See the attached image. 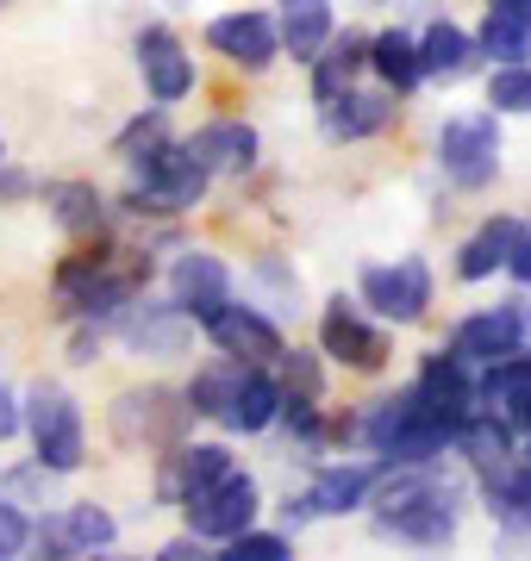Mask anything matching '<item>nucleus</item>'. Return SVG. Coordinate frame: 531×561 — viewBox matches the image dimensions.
Returning <instances> with one entry per match:
<instances>
[{"label": "nucleus", "instance_id": "41", "mask_svg": "<svg viewBox=\"0 0 531 561\" xmlns=\"http://www.w3.org/2000/svg\"><path fill=\"white\" fill-rule=\"evenodd\" d=\"M157 556L163 561H194V556H206V537H194V530H188V537H169Z\"/></svg>", "mask_w": 531, "mask_h": 561}, {"label": "nucleus", "instance_id": "6", "mask_svg": "<svg viewBox=\"0 0 531 561\" xmlns=\"http://www.w3.org/2000/svg\"><path fill=\"white\" fill-rule=\"evenodd\" d=\"M106 424H113V437L125 449H169V443L188 437L194 405L176 387H125L120 400H113V412H106Z\"/></svg>", "mask_w": 531, "mask_h": 561}, {"label": "nucleus", "instance_id": "47", "mask_svg": "<svg viewBox=\"0 0 531 561\" xmlns=\"http://www.w3.org/2000/svg\"><path fill=\"white\" fill-rule=\"evenodd\" d=\"M0 7H13V0H0Z\"/></svg>", "mask_w": 531, "mask_h": 561}, {"label": "nucleus", "instance_id": "23", "mask_svg": "<svg viewBox=\"0 0 531 561\" xmlns=\"http://www.w3.org/2000/svg\"><path fill=\"white\" fill-rule=\"evenodd\" d=\"M444 350L475 375V368H488V362L512 356V350H519V337H512V319L494 306V312H470V319H456V331H450Z\"/></svg>", "mask_w": 531, "mask_h": 561}, {"label": "nucleus", "instance_id": "40", "mask_svg": "<svg viewBox=\"0 0 531 561\" xmlns=\"http://www.w3.org/2000/svg\"><path fill=\"white\" fill-rule=\"evenodd\" d=\"M500 312L512 319V337H519V350H531V300H526V294H512V300H500Z\"/></svg>", "mask_w": 531, "mask_h": 561}, {"label": "nucleus", "instance_id": "44", "mask_svg": "<svg viewBox=\"0 0 531 561\" xmlns=\"http://www.w3.org/2000/svg\"><path fill=\"white\" fill-rule=\"evenodd\" d=\"M282 518L294 524V530H301V524H313V505H307V493H301V500H294V493H287V505H282Z\"/></svg>", "mask_w": 531, "mask_h": 561}, {"label": "nucleus", "instance_id": "13", "mask_svg": "<svg viewBox=\"0 0 531 561\" xmlns=\"http://www.w3.org/2000/svg\"><path fill=\"white\" fill-rule=\"evenodd\" d=\"M206 44H213V57H225L231 69H245V76H263L269 62L282 57V38H275V20L257 13V7H238V13H219V20L206 25Z\"/></svg>", "mask_w": 531, "mask_h": 561}, {"label": "nucleus", "instance_id": "7", "mask_svg": "<svg viewBox=\"0 0 531 561\" xmlns=\"http://www.w3.org/2000/svg\"><path fill=\"white\" fill-rule=\"evenodd\" d=\"M319 356L344 362L350 375H382L388 356H394V343L363 306L338 294V300H326V312H319Z\"/></svg>", "mask_w": 531, "mask_h": 561}, {"label": "nucleus", "instance_id": "37", "mask_svg": "<svg viewBox=\"0 0 531 561\" xmlns=\"http://www.w3.org/2000/svg\"><path fill=\"white\" fill-rule=\"evenodd\" d=\"M25 542H32V518L20 512V500H0V561L25 556Z\"/></svg>", "mask_w": 531, "mask_h": 561}, {"label": "nucleus", "instance_id": "12", "mask_svg": "<svg viewBox=\"0 0 531 561\" xmlns=\"http://www.w3.org/2000/svg\"><path fill=\"white\" fill-rule=\"evenodd\" d=\"M132 57H138V76L157 106H176L194 94V57L182 50V38L169 25H144L138 38H132Z\"/></svg>", "mask_w": 531, "mask_h": 561}, {"label": "nucleus", "instance_id": "30", "mask_svg": "<svg viewBox=\"0 0 531 561\" xmlns=\"http://www.w3.org/2000/svg\"><path fill=\"white\" fill-rule=\"evenodd\" d=\"M526 400H531V350H512V356H500V362L482 368V381H475V405L519 419V405H526Z\"/></svg>", "mask_w": 531, "mask_h": 561}, {"label": "nucleus", "instance_id": "43", "mask_svg": "<svg viewBox=\"0 0 531 561\" xmlns=\"http://www.w3.org/2000/svg\"><path fill=\"white\" fill-rule=\"evenodd\" d=\"M507 275L519 280V287H531V231H526V238H519V250H512V256H507Z\"/></svg>", "mask_w": 531, "mask_h": 561}, {"label": "nucleus", "instance_id": "35", "mask_svg": "<svg viewBox=\"0 0 531 561\" xmlns=\"http://www.w3.org/2000/svg\"><path fill=\"white\" fill-rule=\"evenodd\" d=\"M294 549H287L282 530H238V537H225V561H287Z\"/></svg>", "mask_w": 531, "mask_h": 561}, {"label": "nucleus", "instance_id": "28", "mask_svg": "<svg viewBox=\"0 0 531 561\" xmlns=\"http://www.w3.org/2000/svg\"><path fill=\"white\" fill-rule=\"evenodd\" d=\"M369 69L382 76V88H394V94L407 101L413 88L426 81V69H419V38H413V32H400V25L375 32V38H369Z\"/></svg>", "mask_w": 531, "mask_h": 561}, {"label": "nucleus", "instance_id": "26", "mask_svg": "<svg viewBox=\"0 0 531 561\" xmlns=\"http://www.w3.org/2000/svg\"><path fill=\"white\" fill-rule=\"evenodd\" d=\"M519 238H526V225L512 219V213L488 219L463 250H456V280H494L500 268H507V256L519 250Z\"/></svg>", "mask_w": 531, "mask_h": 561}, {"label": "nucleus", "instance_id": "38", "mask_svg": "<svg viewBox=\"0 0 531 561\" xmlns=\"http://www.w3.org/2000/svg\"><path fill=\"white\" fill-rule=\"evenodd\" d=\"M101 324H88V319H69V362L76 368H88V362H101Z\"/></svg>", "mask_w": 531, "mask_h": 561}, {"label": "nucleus", "instance_id": "5", "mask_svg": "<svg viewBox=\"0 0 531 561\" xmlns=\"http://www.w3.org/2000/svg\"><path fill=\"white\" fill-rule=\"evenodd\" d=\"M500 113H456V119L438 125V169H444L450 187H463V194H482L494 187L500 175Z\"/></svg>", "mask_w": 531, "mask_h": 561}, {"label": "nucleus", "instance_id": "15", "mask_svg": "<svg viewBox=\"0 0 531 561\" xmlns=\"http://www.w3.org/2000/svg\"><path fill=\"white\" fill-rule=\"evenodd\" d=\"M169 300L182 306L194 324H206L231 300V268H225V256H213V250H182V256L169 262Z\"/></svg>", "mask_w": 531, "mask_h": 561}, {"label": "nucleus", "instance_id": "10", "mask_svg": "<svg viewBox=\"0 0 531 561\" xmlns=\"http://www.w3.org/2000/svg\"><path fill=\"white\" fill-rule=\"evenodd\" d=\"M182 512H188V530H194V537L225 542V537H238V530L257 524V512H263V486H257V474L231 468L225 481H213L201 500H188Z\"/></svg>", "mask_w": 531, "mask_h": 561}, {"label": "nucleus", "instance_id": "2", "mask_svg": "<svg viewBox=\"0 0 531 561\" xmlns=\"http://www.w3.org/2000/svg\"><path fill=\"white\" fill-rule=\"evenodd\" d=\"M157 275V262L144 250H125L120 238H88L76 256L57 262L50 275V300H57L63 319H88V324H113L125 306L138 300L144 287Z\"/></svg>", "mask_w": 531, "mask_h": 561}, {"label": "nucleus", "instance_id": "19", "mask_svg": "<svg viewBox=\"0 0 531 561\" xmlns=\"http://www.w3.org/2000/svg\"><path fill=\"white\" fill-rule=\"evenodd\" d=\"M450 449H456V456H463L475 474H482V468H500V461L519 456V431H512L507 412L470 405V412H463V424H456V437H450Z\"/></svg>", "mask_w": 531, "mask_h": 561}, {"label": "nucleus", "instance_id": "33", "mask_svg": "<svg viewBox=\"0 0 531 561\" xmlns=\"http://www.w3.org/2000/svg\"><path fill=\"white\" fill-rule=\"evenodd\" d=\"M250 280H257V287L269 294L263 312H269V306H275V312H301V275H294V268H287L282 256H257Z\"/></svg>", "mask_w": 531, "mask_h": 561}, {"label": "nucleus", "instance_id": "1", "mask_svg": "<svg viewBox=\"0 0 531 561\" xmlns=\"http://www.w3.org/2000/svg\"><path fill=\"white\" fill-rule=\"evenodd\" d=\"M369 505H375V537H394L407 549H444L463 530L470 493H463V481H450L438 461H400V468L375 474Z\"/></svg>", "mask_w": 531, "mask_h": 561}, {"label": "nucleus", "instance_id": "17", "mask_svg": "<svg viewBox=\"0 0 531 561\" xmlns=\"http://www.w3.org/2000/svg\"><path fill=\"white\" fill-rule=\"evenodd\" d=\"M38 194H44V206H50L57 231H69V238H101L106 225H113V201H106L94 181H82V175L44 181Z\"/></svg>", "mask_w": 531, "mask_h": 561}, {"label": "nucleus", "instance_id": "24", "mask_svg": "<svg viewBox=\"0 0 531 561\" xmlns=\"http://www.w3.org/2000/svg\"><path fill=\"white\" fill-rule=\"evenodd\" d=\"M475 50L494 62H531V0H488Z\"/></svg>", "mask_w": 531, "mask_h": 561}, {"label": "nucleus", "instance_id": "21", "mask_svg": "<svg viewBox=\"0 0 531 561\" xmlns=\"http://www.w3.org/2000/svg\"><path fill=\"white\" fill-rule=\"evenodd\" d=\"M282 412V381L269 375V362H245V375H238V393L225 405V431H238V437H263L269 424Z\"/></svg>", "mask_w": 531, "mask_h": 561}, {"label": "nucleus", "instance_id": "34", "mask_svg": "<svg viewBox=\"0 0 531 561\" xmlns=\"http://www.w3.org/2000/svg\"><path fill=\"white\" fill-rule=\"evenodd\" d=\"M282 393H307V400H326V368H319V350H282Z\"/></svg>", "mask_w": 531, "mask_h": 561}, {"label": "nucleus", "instance_id": "29", "mask_svg": "<svg viewBox=\"0 0 531 561\" xmlns=\"http://www.w3.org/2000/svg\"><path fill=\"white\" fill-rule=\"evenodd\" d=\"M57 537H63V556H106L120 542V518L94 500H76L57 512Z\"/></svg>", "mask_w": 531, "mask_h": 561}, {"label": "nucleus", "instance_id": "36", "mask_svg": "<svg viewBox=\"0 0 531 561\" xmlns=\"http://www.w3.org/2000/svg\"><path fill=\"white\" fill-rule=\"evenodd\" d=\"M163 131H169V106H150V113H138V119H132V125L120 131V138H113V157L125 162L132 150H144V144L163 138Z\"/></svg>", "mask_w": 531, "mask_h": 561}, {"label": "nucleus", "instance_id": "14", "mask_svg": "<svg viewBox=\"0 0 531 561\" xmlns=\"http://www.w3.org/2000/svg\"><path fill=\"white\" fill-rule=\"evenodd\" d=\"M394 119H400V94H394V88H344L338 101L319 106V131H326V144L382 138Z\"/></svg>", "mask_w": 531, "mask_h": 561}, {"label": "nucleus", "instance_id": "16", "mask_svg": "<svg viewBox=\"0 0 531 561\" xmlns=\"http://www.w3.org/2000/svg\"><path fill=\"white\" fill-rule=\"evenodd\" d=\"M188 150L201 157L206 175H250L257 157H263V138H257V125H245V119H206L201 131L188 138Z\"/></svg>", "mask_w": 531, "mask_h": 561}, {"label": "nucleus", "instance_id": "31", "mask_svg": "<svg viewBox=\"0 0 531 561\" xmlns=\"http://www.w3.org/2000/svg\"><path fill=\"white\" fill-rule=\"evenodd\" d=\"M238 375H245V362H238V356H225V362H213V368H201V375L182 387L188 405H194V419H213V424H219L225 405H231V393H238Z\"/></svg>", "mask_w": 531, "mask_h": 561}, {"label": "nucleus", "instance_id": "9", "mask_svg": "<svg viewBox=\"0 0 531 561\" xmlns=\"http://www.w3.org/2000/svg\"><path fill=\"white\" fill-rule=\"evenodd\" d=\"M113 331H120V343L144 362H176V356H188V343H194V319H188L176 300H150V287L113 319Z\"/></svg>", "mask_w": 531, "mask_h": 561}, {"label": "nucleus", "instance_id": "42", "mask_svg": "<svg viewBox=\"0 0 531 561\" xmlns=\"http://www.w3.org/2000/svg\"><path fill=\"white\" fill-rule=\"evenodd\" d=\"M13 431H20V393H13V387H0V443L13 437Z\"/></svg>", "mask_w": 531, "mask_h": 561}, {"label": "nucleus", "instance_id": "4", "mask_svg": "<svg viewBox=\"0 0 531 561\" xmlns=\"http://www.w3.org/2000/svg\"><path fill=\"white\" fill-rule=\"evenodd\" d=\"M20 424L32 431V456L44 474H76L88 461V431H82V405L76 393L57 381H32L20 400Z\"/></svg>", "mask_w": 531, "mask_h": 561}, {"label": "nucleus", "instance_id": "39", "mask_svg": "<svg viewBox=\"0 0 531 561\" xmlns=\"http://www.w3.org/2000/svg\"><path fill=\"white\" fill-rule=\"evenodd\" d=\"M32 194H38V181L25 175L20 162L0 157V206H20V201H32Z\"/></svg>", "mask_w": 531, "mask_h": 561}, {"label": "nucleus", "instance_id": "11", "mask_svg": "<svg viewBox=\"0 0 531 561\" xmlns=\"http://www.w3.org/2000/svg\"><path fill=\"white\" fill-rule=\"evenodd\" d=\"M206 337L219 343V356H238V362H275L287 350L282 324H275V312H263V306H245L238 294L213 312V319L201 324Z\"/></svg>", "mask_w": 531, "mask_h": 561}, {"label": "nucleus", "instance_id": "18", "mask_svg": "<svg viewBox=\"0 0 531 561\" xmlns=\"http://www.w3.org/2000/svg\"><path fill=\"white\" fill-rule=\"evenodd\" d=\"M375 474H382V461H331V468H319L313 486H307L313 518H344V512H363L369 493H375Z\"/></svg>", "mask_w": 531, "mask_h": 561}, {"label": "nucleus", "instance_id": "8", "mask_svg": "<svg viewBox=\"0 0 531 561\" xmlns=\"http://www.w3.org/2000/svg\"><path fill=\"white\" fill-rule=\"evenodd\" d=\"M357 300H363V312H375V319H388V324H419L431 312V268H426V256H400V262H375V268H363Z\"/></svg>", "mask_w": 531, "mask_h": 561}, {"label": "nucleus", "instance_id": "45", "mask_svg": "<svg viewBox=\"0 0 531 561\" xmlns=\"http://www.w3.org/2000/svg\"><path fill=\"white\" fill-rule=\"evenodd\" d=\"M519 424H526V431H531V400H526V405H519Z\"/></svg>", "mask_w": 531, "mask_h": 561}, {"label": "nucleus", "instance_id": "27", "mask_svg": "<svg viewBox=\"0 0 531 561\" xmlns=\"http://www.w3.org/2000/svg\"><path fill=\"white\" fill-rule=\"evenodd\" d=\"M475 38L463 32L456 20H431L426 32H419V69H426V81H463L475 69Z\"/></svg>", "mask_w": 531, "mask_h": 561}, {"label": "nucleus", "instance_id": "25", "mask_svg": "<svg viewBox=\"0 0 531 561\" xmlns=\"http://www.w3.org/2000/svg\"><path fill=\"white\" fill-rule=\"evenodd\" d=\"M331 32V0H275V38L294 62H313Z\"/></svg>", "mask_w": 531, "mask_h": 561}, {"label": "nucleus", "instance_id": "3", "mask_svg": "<svg viewBox=\"0 0 531 561\" xmlns=\"http://www.w3.org/2000/svg\"><path fill=\"white\" fill-rule=\"evenodd\" d=\"M125 169H132V194L120 201V213H132V219H144V213L182 219V213H194V206L206 201V187H213V175H206L201 157L188 150V138H169V131L150 138L144 150H132Z\"/></svg>", "mask_w": 531, "mask_h": 561}, {"label": "nucleus", "instance_id": "32", "mask_svg": "<svg viewBox=\"0 0 531 561\" xmlns=\"http://www.w3.org/2000/svg\"><path fill=\"white\" fill-rule=\"evenodd\" d=\"M488 113H531V62H494L488 76Z\"/></svg>", "mask_w": 531, "mask_h": 561}, {"label": "nucleus", "instance_id": "48", "mask_svg": "<svg viewBox=\"0 0 531 561\" xmlns=\"http://www.w3.org/2000/svg\"><path fill=\"white\" fill-rule=\"evenodd\" d=\"M526 461H531V456H526Z\"/></svg>", "mask_w": 531, "mask_h": 561}, {"label": "nucleus", "instance_id": "22", "mask_svg": "<svg viewBox=\"0 0 531 561\" xmlns=\"http://www.w3.org/2000/svg\"><path fill=\"white\" fill-rule=\"evenodd\" d=\"M307 69H313V106L338 101V94L357 88V76L369 69V38L344 25V32H331V38L319 44V57H313Z\"/></svg>", "mask_w": 531, "mask_h": 561}, {"label": "nucleus", "instance_id": "20", "mask_svg": "<svg viewBox=\"0 0 531 561\" xmlns=\"http://www.w3.org/2000/svg\"><path fill=\"white\" fill-rule=\"evenodd\" d=\"M482 505L488 518L512 537H531V461H500V468H482Z\"/></svg>", "mask_w": 531, "mask_h": 561}, {"label": "nucleus", "instance_id": "46", "mask_svg": "<svg viewBox=\"0 0 531 561\" xmlns=\"http://www.w3.org/2000/svg\"><path fill=\"white\" fill-rule=\"evenodd\" d=\"M0 157H7V138H0Z\"/></svg>", "mask_w": 531, "mask_h": 561}]
</instances>
